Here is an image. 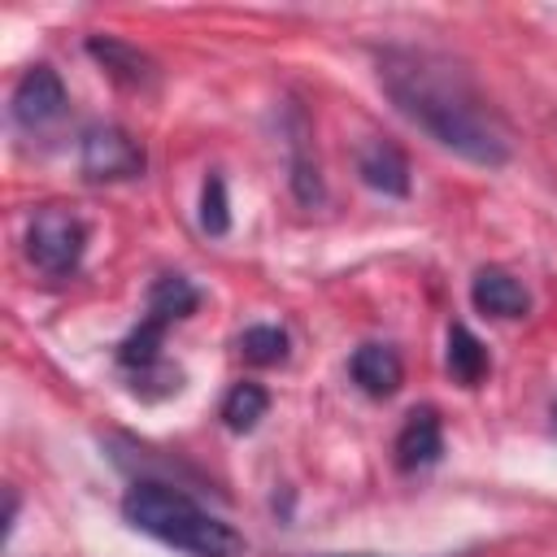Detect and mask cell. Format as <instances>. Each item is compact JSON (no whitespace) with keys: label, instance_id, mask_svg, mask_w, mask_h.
Listing matches in <instances>:
<instances>
[{"label":"cell","instance_id":"5","mask_svg":"<svg viewBox=\"0 0 557 557\" xmlns=\"http://www.w3.org/2000/svg\"><path fill=\"white\" fill-rule=\"evenodd\" d=\"M65 104H70V96H65L61 74L52 65H30L13 87L9 113L22 131H39V126H52L65 113Z\"/></svg>","mask_w":557,"mask_h":557},{"label":"cell","instance_id":"6","mask_svg":"<svg viewBox=\"0 0 557 557\" xmlns=\"http://www.w3.org/2000/svg\"><path fill=\"white\" fill-rule=\"evenodd\" d=\"M87 52H91V57L104 65V74H109L113 83H122V87H131V91L152 87V78H157L152 57H148V52H139L135 44H126V39H113V35H91V39H87Z\"/></svg>","mask_w":557,"mask_h":557},{"label":"cell","instance_id":"1","mask_svg":"<svg viewBox=\"0 0 557 557\" xmlns=\"http://www.w3.org/2000/svg\"><path fill=\"white\" fill-rule=\"evenodd\" d=\"M379 87L418 131H426L448 152L487 170L509 161V131L474 91V83L444 57L418 48H387L379 52Z\"/></svg>","mask_w":557,"mask_h":557},{"label":"cell","instance_id":"17","mask_svg":"<svg viewBox=\"0 0 557 557\" xmlns=\"http://www.w3.org/2000/svg\"><path fill=\"white\" fill-rule=\"evenodd\" d=\"M553 431H557V405H553Z\"/></svg>","mask_w":557,"mask_h":557},{"label":"cell","instance_id":"10","mask_svg":"<svg viewBox=\"0 0 557 557\" xmlns=\"http://www.w3.org/2000/svg\"><path fill=\"white\" fill-rule=\"evenodd\" d=\"M348 374L366 396H379V400L405 383V366H400V352L392 344H361L348 361Z\"/></svg>","mask_w":557,"mask_h":557},{"label":"cell","instance_id":"2","mask_svg":"<svg viewBox=\"0 0 557 557\" xmlns=\"http://www.w3.org/2000/svg\"><path fill=\"white\" fill-rule=\"evenodd\" d=\"M122 518L131 527H139L144 535H152L178 553H191V557H244V535L231 522L213 518L187 492H178L161 479L131 483L122 496Z\"/></svg>","mask_w":557,"mask_h":557},{"label":"cell","instance_id":"4","mask_svg":"<svg viewBox=\"0 0 557 557\" xmlns=\"http://www.w3.org/2000/svg\"><path fill=\"white\" fill-rule=\"evenodd\" d=\"M78 170L91 183H126L144 174V148L131 131L104 122V126H87L83 144H78Z\"/></svg>","mask_w":557,"mask_h":557},{"label":"cell","instance_id":"13","mask_svg":"<svg viewBox=\"0 0 557 557\" xmlns=\"http://www.w3.org/2000/svg\"><path fill=\"white\" fill-rule=\"evenodd\" d=\"M200 305V292L191 287V278L183 274H161L152 287H148V322L157 326H170V322H183L187 313H196Z\"/></svg>","mask_w":557,"mask_h":557},{"label":"cell","instance_id":"14","mask_svg":"<svg viewBox=\"0 0 557 557\" xmlns=\"http://www.w3.org/2000/svg\"><path fill=\"white\" fill-rule=\"evenodd\" d=\"M265 409H270L265 387H257V383H235V387L226 392V400H222V422H226V431L244 435V431H252V426L265 418Z\"/></svg>","mask_w":557,"mask_h":557},{"label":"cell","instance_id":"15","mask_svg":"<svg viewBox=\"0 0 557 557\" xmlns=\"http://www.w3.org/2000/svg\"><path fill=\"white\" fill-rule=\"evenodd\" d=\"M239 352L252 366H278V361H287V331L283 326H248L239 335Z\"/></svg>","mask_w":557,"mask_h":557},{"label":"cell","instance_id":"16","mask_svg":"<svg viewBox=\"0 0 557 557\" xmlns=\"http://www.w3.org/2000/svg\"><path fill=\"white\" fill-rule=\"evenodd\" d=\"M200 226H205V235H226L231 231V205H226L222 174H209L205 187H200Z\"/></svg>","mask_w":557,"mask_h":557},{"label":"cell","instance_id":"11","mask_svg":"<svg viewBox=\"0 0 557 557\" xmlns=\"http://www.w3.org/2000/svg\"><path fill=\"white\" fill-rule=\"evenodd\" d=\"M292 139H287V170H292V191H296V200L300 205H322V196H326V187H322V170H318V157H313V144H309V122H305V113L292 104Z\"/></svg>","mask_w":557,"mask_h":557},{"label":"cell","instance_id":"12","mask_svg":"<svg viewBox=\"0 0 557 557\" xmlns=\"http://www.w3.org/2000/svg\"><path fill=\"white\" fill-rule=\"evenodd\" d=\"M444 366H448V374H453L461 387H479V383L487 379V370H492V357H487L483 339H479L470 326L453 322V326H448V352H444Z\"/></svg>","mask_w":557,"mask_h":557},{"label":"cell","instance_id":"9","mask_svg":"<svg viewBox=\"0 0 557 557\" xmlns=\"http://www.w3.org/2000/svg\"><path fill=\"white\" fill-rule=\"evenodd\" d=\"M357 174L366 187L383 196H409V161L392 139H370L357 152Z\"/></svg>","mask_w":557,"mask_h":557},{"label":"cell","instance_id":"3","mask_svg":"<svg viewBox=\"0 0 557 557\" xmlns=\"http://www.w3.org/2000/svg\"><path fill=\"white\" fill-rule=\"evenodd\" d=\"M83 248H87V226L78 213L70 209H39L30 218V231H26V257L35 270H44L48 278H65L78 270L83 261Z\"/></svg>","mask_w":557,"mask_h":557},{"label":"cell","instance_id":"8","mask_svg":"<svg viewBox=\"0 0 557 557\" xmlns=\"http://www.w3.org/2000/svg\"><path fill=\"white\" fill-rule=\"evenodd\" d=\"M444 453V431H440V413L431 405L413 409L396 435V466L400 470H426L435 466Z\"/></svg>","mask_w":557,"mask_h":557},{"label":"cell","instance_id":"7","mask_svg":"<svg viewBox=\"0 0 557 557\" xmlns=\"http://www.w3.org/2000/svg\"><path fill=\"white\" fill-rule=\"evenodd\" d=\"M470 300L487 318H522L531 309V292L500 265H483L470 283Z\"/></svg>","mask_w":557,"mask_h":557}]
</instances>
